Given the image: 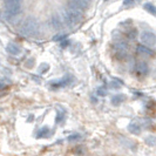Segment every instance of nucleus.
I'll return each mask as SVG.
<instances>
[{"label":"nucleus","mask_w":156,"mask_h":156,"mask_svg":"<svg viewBox=\"0 0 156 156\" xmlns=\"http://www.w3.org/2000/svg\"><path fill=\"white\" fill-rule=\"evenodd\" d=\"M144 8H146L148 12H150V13L156 14V8L154 5H151V4H146V5H144Z\"/></svg>","instance_id":"f8f14e48"},{"label":"nucleus","mask_w":156,"mask_h":156,"mask_svg":"<svg viewBox=\"0 0 156 156\" xmlns=\"http://www.w3.org/2000/svg\"><path fill=\"white\" fill-rule=\"evenodd\" d=\"M134 0H125V5H129V4H132Z\"/></svg>","instance_id":"4468645a"},{"label":"nucleus","mask_w":156,"mask_h":156,"mask_svg":"<svg viewBox=\"0 0 156 156\" xmlns=\"http://www.w3.org/2000/svg\"><path fill=\"white\" fill-rule=\"evenodd\" d=\"M141 41L148 47L155 46L156 44V35L150 31H144L141 33Z\"/></svg>","instance_id":"20e7f679"},{"label":"nucleus","mask_w":156,"mask_h":156,"mask_svg":"<svg viewBox=\"0 0 156 156\" xmlns=\"http://www.w3.org/2000/svg\"><path fill=\"white\" fill-rule=\"evenodd\" d=\"M20 32L25 37H35L39 34V23L35 18L30 16L23 23Z\"/></svg>","instance_id":"f257e3e1"},{"label":"nucleus","mask_w":156,"mask_h":156,"mask_svg":"<svg viewBox=\"0 0 156 156\" xmlns=\"http://www.w3.org/2000/svg\"><path fill=\"white\" fill-rule=\"evenodd\" d=\"M146 141H147V143L150 144V146H151V144H156V137L155 136H148Z\"/></svg>","instance_id":"ddd939ff"},{"label":"nucleus","mask_w":156,"mask_h":156,"mask_svg":"<svg viewBox=\"0 0 156 156\" xmlns=\"http://www.w3.org/2000/svg\"><path fill=\"white\" fill-rule=\"evenodd\" d=\"M135 70L137 72V74L139 75H147L149 72V68H148V65L146 62H137L136 65V67H135Z\"/></svg>","instance_id":"39448f33"},{"label":"nucleus","mask_w":156,"mask_h":156,"mask_svg":"<svg viewBox=\"0 0 156 156\" xmlns=\"http://www.w3.org/2000/svg\"><path fill=\"white\" fill-rule=\"evenodd\" d=\"M48 133H49V130H48V128H42V129H40L39 132H38V134H37V136L38 137H40V139H42V137H46L47 135H48Z\"/></svg>","instance_id":"9b49d317"},{"label":"nucleus","mask_w":156,"mask_h":156,"mask_svg":"<svg viewBox=\"0 0 156 156\" xmlns=\"http://www.w3.org/2000/svg\"><path fill=\"white\" fill-rule=\"evenodd\" d=\"M6 49H7V52L9 54L12 55H19L20 54V52H21V49H20V47L16 46V44H8L7 47H6Z\"/></svg>","instance_id":"423d86ee"},{"label":"nucleus","mask_w":156,"mask_h":156,"mask_svg":"<svg viewBox=\"0 0 156 156\" xmlns=\"http://www.w3.org/2000/svg\"><path fill=\"white\" fill-rule=\"evenodd\" d=\"M5 2H7V1H20V0H4Z\"/></svg>","instance_id":"2eb2a0df"},{"label":"nucleus","mask_w":156,"mask_h":156,"mask_svg":"<svg viewBox=\"0 0 156 156\" xmlns=\"http://www.w3.org/2000/svg\"><path fill=\"white\" fill-rule=\"evenodd\" d=\"M51 23H52V27H53L54 30H60V28H61V26H62V23H61L60 18H59V16H52Z\"/></svg>","instance_id":"0eeeda50"},{"label":"nucleus","mask_w":156,"mask_h":156,"mask_svg":"<svg viewBox=\"0 0 156 156\" xmlns=\"http://www.w3.org/2000/svg\"><path fill=\"white\" fill-rule=\"evenodd\" d=\"M82 19V11L76 9L74 7H69L63 12V21L68 26H74L78 25Z\"/></svg>","instance_id":"7ed1b4c3"},{"label":"nucleus","mask_w":156,"mask_h":156,"mask_svg":"<svg viewBox=\"0 0 156 156\" xmlns=\"http://www.w3.org/2000/svg\"><path fill=\"white\" fill-rule=\"evenodd\" d=\"M137 53L142 56H150L151 51L148 48V46H139L137 47Z\"/></svg>","instance_id":"6e6552de"},{"label":"nucleus","mask_w":156,"mask_h":156,"mask_svg":"<svg viewBox=\"0 0 156 156\" xmlns=\"http://www.w3.org/2000/svg\"><path fill=\"white\" fill-rule=\"evenodd\" d=\"M123 99H125V96H122V95H115V96H113V99H112V103H113L114 106H119L121 102L123 101Z\"/></svg>","instance_id":"1a4fd4ad"},{"label":"nucleus","mask_w":156,"mask_h":156,"mask_svg":"<svg viewBox=\"0 0 156 156\" xmlns=\"http://www.w3.org/2000/svg\"><path fill=\"white\" fill-rule=\"evenodd\" d=\"M128 128H129V132L133 134H139L141 130L140 126L137 125V123H132V125H129Z\"/></svg>","instance_id":"9d476101"},{"label":"nucleus","mask_w":156,"mask_h":156,"mask_svg":"<svg viewBox=\"0 0 156 156\" xmlns=\"http://www.w3.org/2000/svg\"><path fill=\"white\" fill-rule=\"evenodd\" d=\"M21 12V4L20 1H7L5 2L4 9V19L7 21H12L19 13Z\"/></svg>","instance_id":"f03ea898"}]
</instances>
